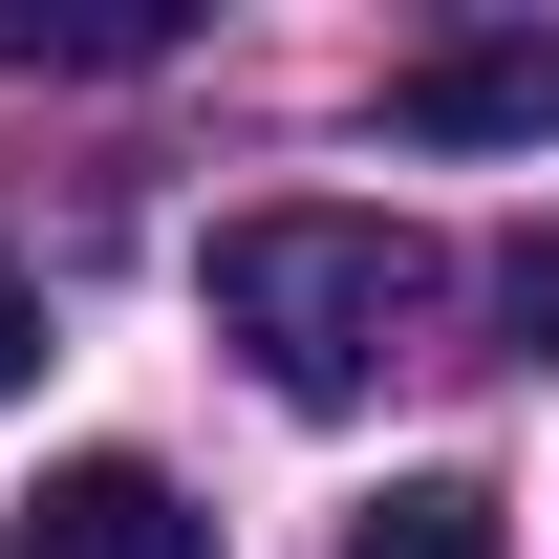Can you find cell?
I'll use <instances>...</instances> for the list:
<instances>
[{"mask_svg":"<svg viewBox=\"0 0 559 559\" xmlns=\"http://www.w3.org/2000/svg\"><path fill=\"white\" fill-rule=\"evenodd\" d=\"M0 559H215V516L151 474V452H66V474L0 516Z\"/></svg>","mask_w":559,"mask_h":559,"instance_id":"3","label":"cell"},{"mask_svg":"<svg viewBox=\"0 0 559 559\" xmlns=\"http://www.w3.org/2000/svg\"><path fill=\"white\" fill-rule=\"evenodd\" d=\"M22 366H44V301H22V259H0V388H22Z\"/></svg>","mask_w":559,"mask_h":559,"instance_id":"7","label":"cell"},{"mask_svg":"<svg viewBox=\"0 0 559 559\" xmlns=\"http://www.w3.org/2000/svg\"><path fill=\"white\" fill-rule=\"evenodd\" d=\"M345 559H495V495H474V474H409V495H366Z\"/></svg>","mask_w":559,"mask_h":559,"instance_id":"5","label":"cell"},{"mask_svg":"<svg viewBox=\"0 0 559 559\" xmlns=\"http://www.w3.org/2000/svg\"><path fill=\"white\" fill-rule=\"evenodd\" d=\"M388 130H409V151H538L559 130V44H538V22L430 44V66H388Z\"/></svg>","mask_w":559,"mask_h":559,"instance_id":"2","label":"cell"},{"mask_svg":"<svg viewBox=\"0 0 559 559\" xmlns=\"http://www.w3.org/2000/svg\"><path fill=\"white\" fill-rule=\"evenodd\" d=\"M0 66H173V0H0Z\"/></svg>","mask_w":559,"mask_h":559,"instance_id":"4","label":"cell"},{"mask_svg":"<svg viewBox=\"0 0 559 559\" xmlns=\"http://www.w3.org/2000/svg\"><path fill=\"white\" fill-rule=\"evenodd\" d=\"M495 323H516V345H559V215H538V237H495Z\"/></svg>","mask_w":559,"mask_h":559,"instance_id":"6","label":"cell"},{"mask_svg":"<svg viewBox=\"0 0 559 559\" xmlns=\"http://www.w3.org/2000/svg\"><path fill=\"white\" fill-rule=\"evenodd\" d=\"M409 323H430V237L409 215H237V237H215V345L259 366L280 409L388 388Z\"/></svg>","mask_w":559,"mask_h":559,"instance_id":"1","label":"cell"}]
</instances>
